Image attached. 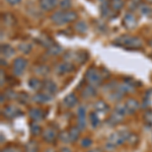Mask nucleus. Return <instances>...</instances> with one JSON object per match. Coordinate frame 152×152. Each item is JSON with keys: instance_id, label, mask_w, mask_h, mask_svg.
Segmentation results:
<instances>
[{"instance_id": "14", "label": "nucleus", "mask_w": 152, "mask_h": 152, "mask_svg": "<svg viewBox=\"0 0 152 152\" xmlns=\"http://www.w3.org/2000/svg\"><path fill=\"white\" fill-rule=\"evenodd\" d=\"M75 70V67L72 63L70 62H62L59 63V64L55 67V72L58 75H64L67 73H70L72 71Z\"/></svg>"}, {"instance_id": "1", "label": "nucleus", "mask_w": 152, "mask_h": 152, "mask_svg": "<svg viewBox=\"0 0 152 152\" xmlns=\"http://www.w3.org/2000/svg\"><path fill=\"white\" fill-rule=\"evenodd\" d=\"M130 133L131 132H129L128 130H118V131L112 133L105 143V149L107 151H114L117 147L126 144Z\"/></svg>"}, {"instance_id": "13", "label": "nucleus", "mask_w": 152, "mask_h": 152, "mask_svg": "<svg viewBox=\"0 0 152 152\" xmlns=\"http://www.w3.org/2000/svg\"><path fill=\"white\" fill-rule=\"evenodd\" d=\"M125 107H126L127 113L128 115H134L136 114L137 112L140 109V104L136 99L134 97H128L126 100H125Z\"/></svg>"}, {"instance_id": "34", "label": "nucleus", "mask_w": 152, "mask_h": 152, "mask_svg": "<svg viewBox=\"0 0 152 152\" xmlns=\"http://www.w3.org/2000/svg\"><path fill=\"white\" fill-rule=\"evenodd\" d=\"M92 143H94V140L90 137H84L80 140V147L83 149H88L91 147Z\"/></svg>"}, {"instance_id": "11", "label": "nucleus", "mask_w": 152, "mask_h": 152, "mask_svg": "<svg viewBox=\"0 0 152 152\" xmlns=\"http://www.w3.org/2000/svg\"><path fill=\"white\" fill-rule=\"evenodd\" d=\"M42 91L53 97L54 95H56L58 92V85L56 84L52 79H45L44 80Z\"/></svg>"}, {"instance_id": "29", "label": "nucleus", "mask_w": 152, "mask_h": 152, "mask_svg": "<svg viewBox=\"0 0 152 152\" xmlns=\"http://www.w3.org/2000/svg\"><path fill=\"white\" fill-rule=\"evenodd\" d=\"M58 139L60 140L61 143H63V144L71 143L69 132H68V130H67V131H66V130H64V131H61L60 133L58 134Z\"/></svg>"}, {"instance_id": "42", "label": "nucleus", "mask_w": 152, "mask_h": 152, "mask_svg": "<svg viewBox=\"0 0 152 152\" xmlns=\"http://www.w3.org/2000/svg\"><path fill=\"white\" fill-rule=\"evenodd\" d=\"M150 13H151L150 7L146 5L141 6V14H143V15H150Z\"/></svg>"}, {"instance_id": "26", "label": "nucleus", "mask_w": 152, "mask_h": 152, "mask_svg": "<svg viewBox=\"0 0 152 152\" xmlns=\"http://www.w3.org/2000/svg\"><path fill=\"white\" fill-rule=\"evenodd\" d=\"M34 72L37 75H40V76H46L49 74L50 72V68L48 67L47 65H44V64H40V65H37L34 69Z\"/></svg>"}, {"instance_id": "5", "label": "nucleus", "mask_w": 152, "mask_h": 152, "mask_svg": "<svg viewBox=\"0 0 152 152\" xmlns=\"http://www.w3.org/2000/svg\"><path fill=\"white\" fill-rule=\"evenodd\" d=\"M84 79L88 85H91L94 87H99L102 85L104 78L102 75V71L96 69L95 67H89L84 74Z\"/></svg>"}, {"instance_id": "16", "label": "nucleus", "mask_w": 152, "mask_h": 152, "mask_svg": "<svg viewBox=\"0 0 152 152\" xmlns=\"http://www.w3.org/2000/svg\"><path fill=\"white\" fill-rule=\"evenodd\" d=\"M52 99H53L52 96H50V95H48L47 94H45V92H43V91L36 92V94H34L33 97H31V100L38 104H48V102H50Z\"/></svg>"}, {"instance_id": "23", "label": "nucleus", "mask_w": 152, "mask_h": 152, "mask_svg": "<svg viewBox=\"0 0 152 152\" xmlns=\"http://www.w3.org/2000/svg\"><path fill=\"white\" fill-rule=\"evenodd\" d=\"M68 132H69V136H70L71 143H75L76 141L79 140V138H80V132H81V130L78 128L77 126L70 127L69 130H68Z\"/></svg>"}, {"instance_id": "6", "label": "nucleus", "mask_w": 152, "mask_h": 152, "mask_svg": "<svg viewBox=\"0 0 152 152\" xmlns=\"http://www.w3.org/2000/svg\"><path fill=\"white\" fill-rule=\"evenodd\" d=\"M26 67H28V61L23 57H18L12 63V71L13 74L16 77H19L26 72Z\"/></svg>"}, {"instance_id": "37", "label": "nucleus", "mask_w": 152, "mask_h": 152, "mask_svg": "<svg viewBox=\"0 0 152 152\" xmlns=\"http://www.w3.org/2000/svg\"><path fill=\"white\" fill-rule=\"evenodd\" d=\"M38 42L40 43V45L42 46H44V47H46V48H50L51 46L53 45V42L51 41V39L50 38H48V37H41V39H39Z\"/></svg>"}, {"instance_id": "7", "label": "nucleus", "mask_w": 152, "mask_h": 152, "mask_svg": "<svg viewBox=\"0 0 152 152\" xmlns=\"http://www.w3.org/2000/svg\"><path fill=\"white\" fill-rule=\"evenodd\" d=\"M23 113L20 111L19 109L13 104H7L4 105L3 110H2V116L5 119H14V118H18L19 116H23Z\"/></svg>"}, {"instance_id": "32", "label": "nucleus", "mask_w": 152, "mask_h": 152, "mask_svg": "<svg viewBox=\"0 0 152 152\" xmlns=\"http://www.w3.org/2000/svg\"><path fill=\"white\" fill-rule=\"evenodd\" d=\"M143 122L147 126H152V110L148 109L146 110L145 113L143 114Z\"/></svg>"}, {"instance_id": "25", "label": "nucleus", "mask_w": 152, "mask_h": 152, "mask_svg": "<svg viewBox=\"0 0 152 152\" xmlns=\"http://www.w3.org/2000/svg\"><path fill=\"white\" fill-rule=\"evenodd\" d=\"M139 142H140V137H139V135L136 134V133H132V132H131L126 143L128 144L130 147H134V148H135V147L139 144Z\"/></svg>"}, {"instance_id": "27", "label": "nucleus", "mask_w": 152, "mask_h": 152, "mask_svg": "<svg viewBox=\"0 0 152 152\" xmlns=\"http://www.w3.org/2000/svg\"><path fill=\"white\" fill-rule=\"evenodd\" d=\"M1 54L4 55V57L10 58L14 55V49L8 44H3L1 46Z\"/></svg>"}, {"instance_id": "10", "label": "nucleus", "mask_w": 152, "mask_h": 152, "mask_svg": "<svg viewBox=\"0 0 152 152\" xmlns=\"http://www.w3.org/2000/svg\"><path fill=\"white\" fill-rule=\"evenodd\" d=\"M94 111L97 115H104V116H105V115L111 113V107H110L109 104L105 100L99 99L94 104Z\"/></svg>"}, {"instance_id": "19", "label": "nucleus", "mask_w": 152, "mask_h": 152, "mask_svg": "<svg viewBox=\"0 0 152 152\" xmlns=\"http://www.w3.org/2000/svg\"><path fill=\"white\" fill-rule=\"evenodd\" d=\"M96 88L91 86V85H86L81 90V97L83 99H90L96 96Z\"/></svg>"}, {"instance_id": "40", "label": "nucleus", "mask_w": 152, "mask_h": 152, "mask_svg": "<svg viewBox=\"0 0 152 152\" xmlns=\"http://www.w3.org/2000/svg\"><path fill=\"white\" fill-rule=\"evenodd\" d=\"M26 152H39L38 147H37L34 143L28 144V145H26Z\"/></svg>"}, {"instance_id": "49", "label": "nucleus", "mask_w": 152, "mask_h": 152, "mask_svg": "<svg viewBox=\"0 0 152 152\" xmlns=\"http://www.w3.org/2000/svg\"><path fill=\"white\" fill-rule=\"evenodd\" d=\"M147 2H148V3H150V4H152V0H146Z\"/></svg>"}, {"instance_id": "28", "label": "nucleus", "mask_w": 152, "mask_h": 152, "mask_svg": "<svg viewBox=\"0 0 152 152\" xmlns=\"http://www.w3.org/2000/svg\"><path fill=\"white\" fill-rule=\"evenodd\" d=\"M109 4L111 6V8L114 10V12H118L124 7L125 2L124 0H110Z\"/></svg>"}, {"instance_id": "43", "label": "nucleus", "mask_w": 152, "mask_h": 152, "mask_svg": "<svg viewBox=\"0 0 152 152\" xmlns=\"http://www.w3.org/2000/svg\"><path fill=\"white\" fill-rule=\"evenodd\" d=\"M5 1L10 5H18L21 2V0H5Z\"/></svg>"}, {"instance_id": "33", "label": "nucleus", "mask_w": 152, "mask_h": 152, "mask_svg": "<svg viewBox=\"0 0 152 152\" xmlns=\"http://www.w3.org/2000/svg\"><path fill=\"white\" fill-rule=\"evenodd\" d=\"M62 52V48L58 44H53L50 48H48V54L52 56H57Z\"/></svg>"}, {"instance_id": "39", "label": "nucleus", "mask_w": 152, "mask_h": 152, "mask_svg": "<svg viewBox=\"0 0 152 152\" xmlns=\"http://www.w3.org/2000/svg\"><path fill=\"white\" fill-rule=\"evenodd\" d=\"M138 6H140V0H130V3H129L130 10H134Z\"/></svg>"}, {"instance_id": "45", "label": "nucleus", "mask_w": 152, "mask_h": 152, "mask_svg": "<svg viewBox=\"0 0 152 152\" xmlns=\"http://www.w3.org/2000/svg\"><path fill=\"white\" fill-rule=\"evenodd\" d=\"M0 73H1V87L3 86L4 84V79H5V74H4V71L3 69H1V71H0Z\"/></svg>"}, {"instance_id": "22", "label": "nucleus", "mask_w": 152, "mask_h": 152, "mask_svg": "<svg viewBox=\"0 0 152 152\" xmlns=\"http://www.w3.org/2000/svg\"><path fill=\"white\" fill-rule=\"evenodd\" d=\"M43 128L38 122H31L29 124V132H31V136L33 137H38L41 136L42 133H43Z\"/></svg>"}, {"instance_id": "20", "label": "nucleus", "mask_w": 152, "mask_h": 152, "mask_svg": "<svg viewBox=\"0 0 152 152\" xmlns=\"http://www.w3.org/2000/svg\"><path fill=\"white\" fill-rule=\"evenodd\" d=\"M58 5V0H40V7L42 10L50 11Z\"/></svg>"}, {"instance_id": "48", "label": "nucleus", "mask_w": 152, "mask_h": 152, "mask_svg": "<svg viewBox=\"0 0 152 152\" xmlns=\"http://www.w3.org/2000/svg\"><path fill=\"white\" fill-rule=\"evenodd\" d=\"M46 152H56V151H54L53 149H49V150H47Z\"/></svg>"}, {"instance_id": "31", "label": "nucleus", "mask_w": 152, "mask_h": 152, "mask_svg": "<svg viewBox=\"0 0 152 152\" xmlns=\"http://www.w3.org/2000/svg\"><path fill=\"white\" fill-rule=\"evenodd\" d=\"M74 29L78 34H85L87 31V24L84 21H77L74 26Z\"/></svg>"}, {"instance_id": "41", "label": "nucleus", "mask_w": 152, "mask_h": 152, "mask_svg": "<svg viewBox=\"0 0 152 152\" xmlns=\"http://www.w3.org/2000/svg\"><path fill=\"white\" fill-rule=\"evenodd\" d=\"M60 6L62 7L63 9H68L71 6V0H61Z\"/></svg>"}, {"instance_id": "21", "label": "nucleus", "mask_w": 152, "mask_h": 152, "mask_svg": "<svg viewBox=\"0 0 152 152\" xmlns=\"http://www.w3.org/2000/svg\"><path fill=\"white\" fill-rule=\"evenodd\" d=\"M88 122H89V125H90V127H91V129H97L99 127L100 119H99V115L94 111L90 112L89 115H88Z\"/></svg>"}, {"instance_id": "46", "label": "nucleus", "mask_w": 152, "mask_h": 152, "mask_svg": "<svg viewBox=\"0 0 152 152\" xmlns=\"http://www.w3.org/2000/svg\"><path fill=\"white\" fill-rule=\"evenodd\" d=\"M60 152H73V151L71 150V148H69V147L64 146V147H62V148H61Z\"/></svg>"}, {"instance_id": "47", "label": "nucleus", "mask_w": 152, "mask_h": 152, "mask_svg": "<svg viewBox=\"0 0 152 152\" xmlns=\"http://www.w3.org/2000/svg\"><path fill=\"white\" fill-rule=\"evenodd\" d=\"M86 152H102V150H100L99 148H92V149H88Z\"/></svg>"}, {"instance_id": "17", "label": "nucleus", "mask_w": 152, "mask_h": 152, "mask_svg": "<svg viewBox=\"0 0 152 152\" xmlns=\"http://www.w3.org/2000/svg\"><path fill=\"white\" fill-rule=\"evenodd\" d=\"M123 24L126 28L128 29H133L137 26V19L134 16V14H132L131 12L125 14L123 18Z\"/></svg>"}, {"instance_id": "44", "label": "nucleus", "mask_w": 152, "mask_h": 152, "mask_svg": "<svg viewBox=\"0 0 152 152\" xmlns=\"http://www.w3.org/2000/svg\"><path fill=\"white\" fill-rule=\"evenodd\" d=\"M1 152H21L18 150V149H14V148H10V147H7V148H3L1 150Z\"/></svg>"}, {"instance_id": "18", "label": "nucleus", "mask_w": 152, "mask_h": 152, "mask_svg": "<svg viewBox=\"0 0 152 152\" xmlns=\"http://www.w3.org/2000/svg\"><path fill=\"white\" fill-rule=\"evenodd\" d=\"M28 84L31 90H34V91H36V92H39V91H42V89H43L44 81H42L38 77H31L28 81Z\"/></svg>"}, {"instance_id": "9", "label": "nucleus", "mask_w": 152, "mask_h": 152, "mask_svg": "<svg viewBox=\"0 0 152 152\" xmlns=\"http://www.w3.org/2000/svg\"><path fill=\"white\" fill-rule=\"evenodd\" d=\"M58 134L56 129L52 128V127H47L43 130V133H42V139L48 144H52L58 139Z\"/></svg>"}, {"instance_id": "2", "label": "nucleus", "mask_w": 152, "mask_h": 152, "mask_svg": "<svg viewBox=\"0 0 152 152\" xmlns=\"http://www.w3.org/2000/svg\"><path fill=\"white\" fill-rule=\"evenodd\" d=\"M127 115H128V113H127V110H126V107H125L124 102H119V104H117L116 107H114V110H113L111 112V114H110V117L107 118V126L115 127V126H117V125H120L125 120Z\"/></svg>"}, {"instance_id": "15", "label": "nucleus", "mask_w": 152, "mask_h": 152, "mask_svg": "<svg viewBox=\"0 0 152 152\" xmlns=\"http://www.w3.org/2000/svg\"><path fill=\"white\" fill-rule=\"evenodd\" d=\"M62 104L64 105L66 109H73L78 104V96L74 92H70L69 94H67L62 100Z\"/></svg>"}, {"instance_id": "30", "label": "nucleus", "mask_w": 152, "mask_h": 152, "mask_svg": "<svg viewBox=\"0 0 152 152\" xmlns=\"http://www.w3.org/2000/svg\"><path fill=\"white\" fill-rule=\"evenodd\" d=\"M88 58V54L85 51H80L77 54H75V61L78 62L79 64H83L87 61Z\"/></svg>"}, {"instance_id": "36", "label": "nucleus", "mask_w": 152, "mask_h": 152, "mask_svg": "<svg viewBox=\"0 0 152 152\" xmlns=\"http://www.w3.org/2000/svg\"><path fill=\"white\" fill-rule=\"evenodd\" d=\"M18 99L20 104H28V102H29V95L26 94V92L21 91L20 94H18V99Z\"/></svg>"}, {"instance_id": "38", "label": "nucleus", "mask_w": 152, "mask_h": 152, "mask_svg": "<svg viewBox=\"0 0 152 152\" xmlns=\"http://www.w3.org/2000/svg\"><path fill=\"white\" fill-rule=\"evenodd\" d=\"M18 48H19V50L24 54H28L29 51L31 50V46L28 45V44H21V45H19Z\"/></svg>"}, {"instance_id": "24", "label": "nucleus", "mask_w": 152, "mask_h": 152, "mask_svg": "<svg viewBox=\"0 0 152 152\" xmlns=\"http://www.w3.org/2000/svg\"><path fill=\"white\" fill-rule=\"evenodd\" d=\"M124 97H125V94L122 91H120L118 88L109 94V99H111L112 102H120Z\"/></svg>"}, {"instance_id": "3", "label": "nucleus", "mask_w": 152, "mask_h": 152, "mask_svg": "<svg viewBox=\"0 0 152 152\" xmlns=\"http://www.w3.org/2000/svg\"><path fill=\"white\" fill-rule=\"evenodd\" d=\"M78 18L77 13L72 10H60L56 11L55 13H53V15L51 16L53 23H55L56 26H64L66 23H72V21L76 20Z\"/></svg>"}, {"instance_id": "4", "label": "nucleus", "mask_w": 152, "mask_h": 152, "mask_svg": "<svg viewBox=\"0 0 152 152\" xmlns=\"http://www.w3.org/2000/svg\"><path fill=\"white\" fill-rule=\"evenodd\" d=\"M116 42L118 43L117 45L122 46V47L126 49H130V50H138V49H141L142 46H143V42L140 38L127 35L121 36L120 38L117 39Z\"/></svg>"}, {"instance_id": "12", "label": "nucleus", "mask_w": 152, "mask_h": 152, "mask_svg": "<svg viewBox=\"0 0 152 152\" xmlns=\"http://www.w3.org/2000/svg\"><path fill=\"white\" fill-rule=\"evenodd\" d=\"M28 117L31 120V122H41L46 118V113L41 107H31L28 111Z\"/></svg>"}, {"instance_id": "35", "label": "nucleus", "mask_w": 152, "mask_h": 152, "mask_svg": "<svg viewBox=\"0 0 152 152\" xmlns=\"http://www.w3.org/2000/svg\"><path fill=\"white\" fill-rule=\"evenodd\" d=\"M3 94L5 95V97L7 99L9 100H12V99H18V94L14 91L12 88H7L3 91Z\"/></svg>"}, {"instance_id": "8", "label": "nucleus", "mask_w": 152, "mask_h": 152, "mask_svg": "<svg viewBox=\"0 0 152 152\" xmlns=\"http://www.w3.org/2000/svg\"><path fill=\"white\" fill-rule=\"evenodd\" d=\"M76 116H77V125L76 126L78 127L81 131L85 130L86 128V107L83 104L79 105L77 107V111H76Z\"/></svg>"}]
</instances>
